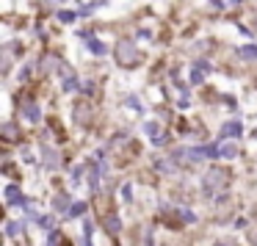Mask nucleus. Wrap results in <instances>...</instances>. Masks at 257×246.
<instances>
[{
  "label": "nucleus",
  "mask_w": 257,
  "mask_h": 246,
  "mask_svg": "<svg viewBox=\"0 0 257 246\" xmlns=\"http://www.w3.org/2000/svg\"><path fill=\"white\" fill-rule=\"evenodd\" d=\"M3 139H6V141H17L20 139V130H17V125H14V122L3 125Z\"/></svg>",
  "instance_id": "nucleus-11"
},
{
  "label": "nucleus",
  "mask_w": 257,
  "mask_h": 246,
  "mask_svg": "<svg viewBox=\"0 0 257 246\" xmlns=\"http://www.w3.org/2000/svg\"><path fill=\"white\" fill-rule=\"evenodd\" d=\"M130 191H133L130 185H124V188H122V194H124V202H130Z\"/></svg>",
  "instance_id": "nucleus-22"
},
{
  "label": "nucleus",
  "mask_w": 257,
  "mask_h": 246,
  "mask_svg": "<svg viewBox=\"0 0 257 246\" xmlns=\"http://www.w3.org/2000/svg\"><path fill=\"white\" fill-rule=\"evenodd\" d=\"M20 229H23V221H20V224H17V221H9V224H6V235H17Z\"/></svg>",
  "instance_id": "nucleus-19"
},
{
  "label": "nucleus",
  "mask_w": 257,
  "mask_h": 246,
  "mask_svg": "<svg viewBox=\"0 0 257 246\" xmlns=\"http://www.w3.org/2000/svg\"><path fill=\"white\" fill-rule=\"evenodd\" d=\"M6 202H9V205H28V199H25V196L23 194H20V188H17V185H6Z\"/></svg>",
  "instance_id": "nucleus-5"
},
{
  "label": "nucleus",
  "mask_w": 257,
  "mask_h": 246,
  "mask_svg": "<svg viewBox=\"0 0 257 246\" xmlns=\"http://www.w3.org/2000/svg\"><path fill=\"white\" fill-rule=\"evenodd\" d=\"M42 158L47 161V166H56V163H58V155L50 150V147H45V150H42Z\"/></svg>",
  "instance_id": "nucleus-16"
},
{
  "label": "nucleus",
  "mask_w": 257,
  "mask_h": 246,
  "mask_svg": "<svg viewBox=\"0 0 257 246\" xmlns=\"http://www.w3.org/2000/svg\"><path fill=\"white\" fill-rule=\"evenodd\" d=\"M227 183H229V172H227V169H218V166L207 169L205 177H202V188H205L207 196L221 194V188H224Z\"/></svg>",
  "instance_id": "nucleus-2"
},
{
  "label": "nucleus",
  "mask_w": 257,
  "mask_h": 246,
  "mask_svg": "<svg viewBox=\"0 0 257 246\" xmlns=\"http://www.w3.org/2000/svg\"><path fill=\"white\" fill-rule=\"evenodd\" d=\"M80 213H86V202H75L72 207H69V213H67V218H78Z\"/></svg>",
  "instance_id": "nucleus-15"
},
{
  "label": "nucleus",
  "mask_w": 257,
  "mask_h": 246,
  "mask_svg": "<svg viewBox=\"0 0 257 246\" xmlns=\"http://www.w3.org/2000/svg\"><path fill=\"white\" fill-rule=\"evenodd\" d=\"M89 116H91V105H89V102H78V105L72 108V119H75V125H80V128L89 122Z\"/></svg>",
  "instance_id": "nucleus-4"
},
{
  "label": "nucleus",
  "mask_w": 257,
  "mask_h": 246,
  "mask_svg": "<svg viewBox=\"0 0 257 246\" xmlns=\"http://www.w3.org/2000/svg\"><path fill=\"white\" fill-rule=\"evenodd\" d=\"M218 150H221L224 158H235V155H238V144H221Z\"/></svg>",
  "instance_id": "nucleus-17"
},
{
  "label": "nucleus",
  "mask_w": 257,
  "mask_h": 246,
  "mask_svg": "<svg viewBox=\"0 0 257 246\" xmlns=\"http://www.w3.org/2000/svg\"><path fill=\"white\" fill-rule=\"evenodd\" d=\"M238 56L243 58V61H257V47L246 45V47H240V50H238Z\"/></svg>",
  "instance_id": "nucleus-13"
},
{
  "label": "nucleus",
  "mask_w": 257,
  "mask_h": 246,
  "mask_svg": "<svg viewBox=\"0 0 257 246\" xmlns=\"http://www.w3.org/2000/svg\"><path fill=\"white\" fill-rule=\"evenodd\" d=\"M64 64L58 61V56H53V53H47L45 58H42V72L45 75H50V72H56V69H61Z\"/></svg>",
  "instance_id": "nucleus-7"
},
{
  "label": "nucleus",
  "mask_w": 257,
  "mask_h": 246,
  "mask_svg": "<svg viewBox=\"0 0 257 246\" xmlns=\"http://www.w3.org/2000/svg\"><path fill=\"white\" fill-rule=\"evenodd\" d=\"M61 72H64V83H61V89L64 91H75L78 89V80H75V72L69 67H61Z\"/></svg>",
  "instance_id": "nucleus-8"
},
{
  "label": "nucleus",
  "mask_w": 257,
  "mask_h": 246,
  "mask_svg": "<svg viewBox=\"0 0 257 246\" xmlns=\"http://www.w3.org/2000/svg\"><path fill=\"white\" fill-rule=\"evenodd\" d=\"M83 39H86V47H89L91 53H97V56H102V53H105V45H102V42H97L94 36H89V34H86Z\"/></svg>",
  "instance_id": "nucleus-10"
},
{
  "label": "nucleus",
  "mask_w": 257,
  "mask_h": 246,
  "mask_svg": "<svg viewBox=\"0 0 257 246\" xmlns=\"http://www.w3.org/2000/svg\"><path fill=\"white\" fill-rule=\"evenodd\" d=\"M144 133L150 136L152 141H161V139H163V130H161V122H152V119H150V122H144Z\"/></svg>",
  "instance_id": "nucleus-9"
},
{
  "label": "nucleus",
  "mask_w": 257,
  "mask_h": 246,
  "mask_svg": "<svg viewBox=\"0 0 257 246\" xmlns=\"http://www.w3.org/2000/svg\"><path fill=\"white\" fill-rule=\"evenodd\" d=\"M75 17H78L75 12H61V14H58V20H61V23H75Z\"/></svg>",
  "instance_id": "nucleus-20"
},
{
  "label": "nucleus",
  "mask_w": 257,
  "mask_h": 246,
  "mask_svg": "<svg viewBox=\"0 0 257 246\" xmlns=\"http://www.w3.org/2000/svg\"><path fill=\"white\" fill-rule=\"evenodd\" d=\"M177 216H183V221H188V224H194L196 221V216L191 210H177Z\"/></svg>",
  "instance_id": "nucleus-21"
},
{
  "label": "nucleus",
  "mask_w": 257,
  "mask_h": 246,
  "mask_svg": "<svg viewBox=\"0 0 257 246\" xmlns=\"http://www.w3.org/2000/svg\"><path fill=\"white\" fill-rule=\"evenodd\" d=\"M238 136H243V125L238 122V119H229V122L221 125V133H218V139H238Z\"/></svg>",
  "instance_id": "nucleus-3"
},
{
  "label": "nucleus",
  "mask_w": 257,
  "mask_h": 246,
  "mask_svg": "<svg viewBox=\"0 0 257 246\" xmlns=\"http://www.w3.org/2000/svg\"><path fill=\"white\" fill-rule=\"evenodd\" d=\"M23 113H25V119H28V122H39L42 119V113H39V108H36V102L34 100H23Z\"/></svg>",
  "instance_id": "nucleus-6"
},
{
  "label": "nucleus",
  "mask_w": 257,
  "mask_h": 246,
  "mask_svg": "<svg viewBox=\"0 0 257 246\" xmlns=\"http://www.w3.org/2000/svg\"><path fill=\"white\" fill-rule=\"evenodd\" d=\"M69 205H72V196L69 194H58L56 199H53V207H56V210H67Z\"/></svg>",
  "instance_id": "nucleus-12"
},
{
  "label": "nucleus",
  "mask_w": 257,
  "mask_h": 246,
  "mask_svg": "<svg viewBox=\"0 0 257 246\" xmlns=\"http://www.w3.org/2000/svg\"><path fill=\"white\" fill-rule=\"evenodd\" d=\"M105 229H108V232H119V229H122V218H119V216H108L105 218Z\"/></svg>",
  "instance_id": "nucleus-14"
},
{
  "label": "nucleus",
  "mask_w": 257,
  "mask_h": 246,
  "mask_svg": "<svg viewBox=\"0 0 257 246\" xmlns=\"http://www.w3.org/2000/svg\"><path fill=\"white\" fill-rule=\"evenodd\" d=\"M113 58H116V64L124 69L141 64V56H139V50H136V45L130 39H119L116 45H113Z\"/></svg>",
  "instance_id": "nucleus-1"
},
{
  "label": "nucleus",
  "mask_w": 257,
  "mask_h": 246,
  "mask_svg": "<svg viewBox=\"0 0 257 246\" xmlns=\"http://www.w3.org/2000/svg\"><path fill=\"white\" fill-rule=\"evenodd\" d=\"M124 102H127V108H133L136 113H141V111H144V105H141V102H139V97H127V100H124Z\"/></svg>",
  "instance_id": "nucleus-18"
},
{
  "label": "nucleus",
  "mask_w": 257,
  "mask_h": 246,
  "mask_svg": "<svg viewBox=\"0 0 257 246\" xmlns=\"http://www.w3.org/2000/svg\"><path fill=\"white\" fill-rule=\"evenodd\" d=\"M254 136H257V133H254Z\"/></svg>",
  "instance_id": "nucleus-25"
},
{
  "label": "nucleus",
  "mask_w": 257,
  "mask_h": 246,
  "mask_svg": "<svg viewBox=\"0 0 257 246\" xmlns=\"http://www.w3.org/2000/svg\"><path fill=\"white\" fill-rule=\"evenodd\" d=\"M213 246H232V243H224V240H218V243H213Z\"/></svg>",
  "instance_id": "nucleus-24"
},
{
  "label": "nucleus",
  "mask_w": 257,
  "mask_h": 246,
  "mask_svg": "<svg viewBox=\"0 0 257 246\" xmlns=\"http://www.w3.org/2000/svg\"><path fill=\"white\" fill-rule=\"evenodd\" d=\"M249 243H251V246H257V229H254V232L249 235Z\"/></svg>",
  "instance_id": "nucleus-23"
}]
</instances>
